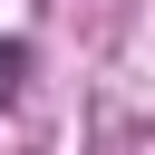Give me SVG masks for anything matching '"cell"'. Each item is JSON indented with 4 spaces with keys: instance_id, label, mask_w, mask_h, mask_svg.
<instances>
[{
    "instance_id": "cell-1",
    "label": "cell",
    "mask_w": 155,
    "mask_h": 155,
    "mask_svg": "<svg viewBox=\"0 0 155 155\" xmlns=\"http://www.w3.org/2000/svg\"><path fill=\"white\" fill-rule=\"evenodd\" d=\"M19 87H29V48H19V39H0V107H10Z\"/></svg>"
}]
</instances>
